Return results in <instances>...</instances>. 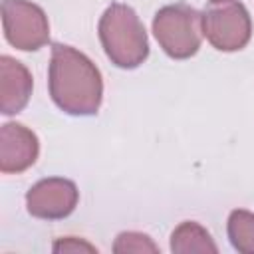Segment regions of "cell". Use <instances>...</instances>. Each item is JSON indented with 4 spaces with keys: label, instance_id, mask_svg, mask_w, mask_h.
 Segmentation results:
<instances>
[{
    "label": "cell",
    "instance_id": "6da1fadb",
    "mask_svg": "<svg viewBox=\"0 0 254 254\" xmlns=\"http://www.w3.org/2000/svg\"><path fill=\"white\" fill-rule=\"evenodd\" d=\"M48 89L52 101L64 113L75 117L95 115L103 99L101 71L79 50L56 42L52 44Z\"/></svg>",
    "mask_w": 254,
    "mask_h": 254
},
{
    "label": "cell",
    "instance_id": "7a4b0ae2",
    "mask_svg": "<svg viewBox=\"0 0 254 254\" xmlns=\"http://www.w3.org/2000/svg\"><path fill=\"white\" fill-rule=\"evenodd\" d=\"M97 34L105 56L121 69L139 67L149 56V40L137 12L123 4L111 2L99 18Z\"/></svg>",
    "mask_w": 254,
    "mask_h": 254
},
{
    "label": "cell",
    "instance_id": "3957f363",
    "mask_svg": "<svg viewBox=\"0 0 254 254\" xmlns=\"http://www.w3.org/2000/svg\"><path fill=\"white\" fill-rule=\"evenodd\" d=\"M153 34L173 60L192 58L202 42V14L187 4H169L157 10Z\"/></svg>",
    "mask_w": 254,
    "mask_h": 254
},
{
    "label": "cell",
    "instance_id": "277c9868",
    "mask_svg": "<svg viewBox=\"0 0 254 254\" xmlns=\"http://www.w3.org/2000/svg\"><path fill=\"white\" fill-rule=\"evenodd\" d=\"M202 36L220 52H238L252 38V20L238 0L214 2L202 12Z\"/></svg>",
    "mask_w": 254,
    "mask_h": 254
},
{
    "label": "cell",
    "instance_id": "5b68a950",
    "mask_svg": "<svg viewBox=\"0 0 254 254\" xmlns=\"http://www.w3.org/2000/svg\"><path fill=\"white\" fill-rule=\"evenodd\" d=\"M2 28L6 42L22 52H36L50 40L48 16L30 0H2Z\"/></svg>",
    "mask_w": 254,
    "mask_h": 254
},
{
    "label": "cell",
    "instance_id": "8992f818",
    "mask_svg": "<svg viewBox=\"0 0 254 254\" xmlns=\"http://www.w3.org/2000/svg\"><path fill=\"white\" fill-rule=\"evenodd\" d=\"M79 200V190L73 181L64 177H48L38 181L26 192V208L42 220H62L69 216Z\"/></svg>",
    "mask_w": 254,
    "mask_h": 254
},
{
    "label": "cell",
    "instance_id": "52a82bcc",
    "mask_svg": "<svg viewBox=\"0 0 254 254\" xmlns=\"http://www.w3.org/2000/svg\"><path fill=\"white\" fill-rule=\"evenodd\" d=\"M40 155V141L22 123H4L0 129V171L4 175L24 173Z\"/></svg>",
    "mask_w": 254,
    "mask_h": 254
},
{
    "label": "cell",
    "instance_id": "ba28073f",
    "mask_svg": "<svg viewBox=\"0 0 254 254\" xmlns=\"http://www.w3.org/2000/svg\"><path fill=\"white\" fill-rule=\"evenodd\" d=\"M34 79L30 69L12 56L0 58V111L2 115L20 113L32 95Z\"/></svg>",
    "mask_w": 254,
    "mask_h": 254
},
{
    "label": "cell",
    "instance_id": "9c48e42d",
    "mask_svg": "<svg viewBox=\"0 0 254 254\" xmlns=\"http://www.w3.org/2000/svg\"><path fill=\"white\" fill-rule=\"evenodd\" d=\"M171 252L175 254H216L218 246L214 244L210 232L194 222V220H185L181 222L173 234H171Z\"/></svg>",
    "mask_w": 254,
    "mask_h": 254
},
{
    "label": "cell",
    "instance_id": "30bf717a",
    "mask_svg": "<svg viewBox=\"0 0 254 254\" xmlns=\"http://www.w3.org/2000/svg\"><path fill=\"white\" fill-rule=\"evenodd\" d=\"M228 238L236 252L254 254V212L244 208H234L228 214Z\"/></svg>",
    "mask_w": 254,
    "mask_h": 254
},
{
    "label": "cell",
    "instance_id": "8fae6325",
    "mask_svg": "<svg viewBox=\"0 0 254 254\" xmlns=\"http://www.w3.org/2000/svg\"><path fill=\"white\" fill-rule=\"evenodd\" d=\"M113 252L115 254H145V252H159V246L151 240V236L143 234V232H121L117 234L115 242H113Z\"/></svg>",
    "mask_w": 254,
    "mask_h": 254
},
{
    "label": "cell",
    "instance_id": "7c38bea8",
    "mask_svg": "<svg viewBox=\"0 0 254 254\" xmlns=\"http://www.w3.org/2000/svg\"><path fill=\"white\" fill-rule=\"evenodd\" d=\"M52 250L56 254H77V252H91V254H95L97 252V248L93 244H89V242H85L81 238H75V236H65V238L56 240Z\"/></svg>",
    "mask_w": 254,
    "mask_h": 254
},
{
    "label": "cell",
    "instance_id": "4fadbf2b",
    "mask_svg": "<svg viewBox=\"0 0 254 254\" xmlns=\"http://www.w3.org/2000/svg\"><path fill=\"white\" fill-rule=\"evenodd\" d=\"M210 2H212V4H214V2H222V0H210Z\"/></svg>",
    "mask_w": 254,
    "mask_h": 254
}]
</instances>
